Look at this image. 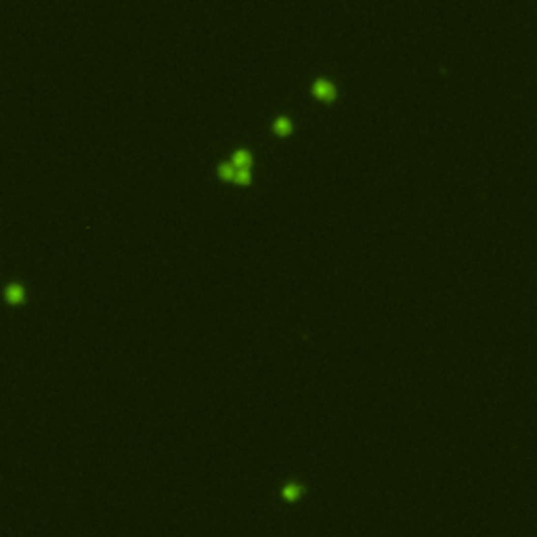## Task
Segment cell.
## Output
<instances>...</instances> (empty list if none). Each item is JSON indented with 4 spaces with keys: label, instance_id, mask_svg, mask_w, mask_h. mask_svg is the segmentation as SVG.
Masks as SVG:
<instances>
[{
    "label": "cell",
    "instance_id": "3",
    "mask_svg": "<svg viewBox=\"0 0 537 537\" xmlns=\"http://www.w3.org/2000/svg\"><path fill=\"white\" fill-rule=\"evenodd\" d=\"M302 493H304V487L300 483H296V480H290V483H286L281 487V497L286 502H296V500H300V495Z\"/></svg>",
    "mask_w": 537,
    "mask_h": 537
},
{
    "label": "cell",
    "instance_id": "5",
    "mask_svg": "<svg viewBox=\"0 0 537 537\" xmlns=\"http://www.w3.org/2000/svg\"><path fill=\"white\" fill-rule=\"evenodd\" d=\"M292 128H294V126H292L290 118H286V116H279L277 120L273 122V132L277 134V137H288V134L292 132Z\"/></svg>",
    "mask_w": 537,
    "mask_h": 537
},
{
    "label": "cell",
    "instance_id": "1",
    "mask_svg": "<svg viewBox=\"0 0 537 537\" xmlns=\"http://www.w3.org/2000/svg\"><path fill=\"white\" fill-rule=\"evenodd\" d=\"M4 300L13 306H19L26 302V288L19 281H11L4 286Z\"/></svg>",
    "mask_w": 537,
    "mask_h": 537
},
{
    "label": "cell",
    "instance_id": "6",
    "mask_svg": "<svg viewBox=\"0 0 537 537\" xmlns=\"http://www.w3.org/2000/svg\"><path fill=\"white\" fill-rule=\"evenodd\" d=\"M235 172H238V168L233 166V162H220L218 164V177L223 180H233Z\"/></svg>",
    "mask_w": 537,
    "mask_h": 537
},
{
    "label": "cell",
    "instance_id": "4",
    "mask_svg": "<svg viewBox=\"0 0 537 537\" xmlns=\"http://www.w3.org/2000/svg\"><path fill=\"white\" fill-rule=\"evenodd\" d=\"M231 162L235 168H252V153L248 149H235L231 155Z\"/></svg>",
    "mask_w": 537,
    "mask_h": 537
},
{
    "label": "cell",
    "instance_id": "7",
    "mask_svg": "<svg viewBox=\"0 0 537 537\" xmlns=\"http://www.w3.org/2000/svg\"><path fill=\"white\" fill-rule=\"evenodd\" d=\"M233 183H235V185H239V187H248V185L252 183L250 168H238V172H235V179H233Z\"/></svg>",
    "mask_w": 537,
    "mask_h": 537
},
{
    "label": "cell",
    "instance_id": "2",
    "mask_svg": "<svg viewBox=\"0 0 537 537\" xmlns=\"http://www.w3.org/2000/svg\"><path fill=\"white\" fill-rule=\"evenodd\" d=\"M313 94L319 101H326V103H329V101L336 99V86L321 78V80H317V82L313 84Z\"/></svg>",
    "mask_w": 537,
    "mask_h": 537
}]
</instances>
